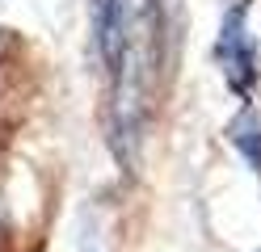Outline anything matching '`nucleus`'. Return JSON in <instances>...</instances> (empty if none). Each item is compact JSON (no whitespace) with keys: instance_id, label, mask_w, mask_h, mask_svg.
Instances as JSON below:
<instances>
[{"instance_id":"obj_1","label":"nucleus","mask_w":261,"mask_h":252,"mask_svg":"<svg viewBox=\"0 0 261 252\" xmlns=\"http://www.w3.org/2000/svg\"><path fill=\"white\" fill-rule=\"evenodd\" d=\"M93 30H97V50L118 72L122 63V42H126V0H93Z\"/></svg>"},{"instance_id":"obj_2","label":"nucleus","mask_w":261,"mask_h":252,"mask_svg":"<svg viewBox=\"0 0 261 252\" xmlns=\"http://www.w3.org/2000/svg\"><path fill=\"white\" fill-rule=\"evenodd\" d=\"M232 143L249 156L253 168H261V122H257L253 114H244V118H236V122H232Z\"/></svg>"}]
</instances>
